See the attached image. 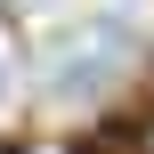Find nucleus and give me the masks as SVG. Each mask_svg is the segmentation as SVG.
Instances as JSON below:
<instances>
[{
  "instance_id": "obj_1",
  "label": "nucleus",
  "mask_w": 154,
  "mask_h": 154,
  "mask_svg": "<svg viewBox=\"0 0 154 154\" xmlns=\"http://www.w3.org/2000/svg\"><path fill=\"white\" fill-rule=\"evenodd\" d=\"M146 154H154V130H146Z\"/></svg>"
}]
</instances>
